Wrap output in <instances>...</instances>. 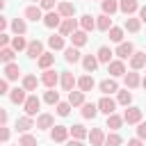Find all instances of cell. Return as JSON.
I'll use <instances>...</instances> for the list:
<instances>
[{
    "instance_id": "cell-1",
    "label": "cell",
    "mask_w": 146,
    "mask_h": 146,
    "mask_svg": "<svg viewBox=\"0 0 146 146\" xmlns=\"http://www.w3.org/2000/svg\"><path fill=\"white\" fill-rule=\"evenodd\" d=\"M23 110H25L27 116H36V112L41 110V98L36 94H27V98L23 103Z\"/></svg>"
},
{
    "instance_id": "cell-2",
    "label": "cell",
    "mask_w": 146,
    "mask_h": 146,
    "mask_svg": "<svg viewBox=\"0 0 146 146\" xmlns=\"http://www.w3.org/2000/svg\"><path fill=\"white\" fill-rule=\"evenodd\" d=\"M43 87H48V89H55L57 84H59V73L55 71V68H46L43 73H41V80H39Z\"/></svg>"
},
{
    "instance_id": "cell-3",
    "label": "cell",
    "mask_w": 146,
    "mask_h": 146,
    "mask_svg": "<svg viewBox=\"0 0 146 146\" xmlns=\"http://www.w3.org/2000/svg\"><path fill=\"white\" fill-rule=\"evenodd\" d=\"M139 121H141V107L128 105L125 112H123V123H128V125H137Z\"/></svg>"
},
{
    "instance_id": "cell-4",
    "label": "cell",
    "mask_w": 146,
    "mask_h": 146,
    "mask_svg": "<svg viewBox=\"0 0 146 146\" xmlns=\"http://www.w3.org/2000/svg\"><path fill=\"white\" fill-rule=\"evenodd\" d=\"M50 139H52L55 144H64V141L68 139V125H62V123L52 125V128H50Z\"/></svg>"
},
{
    "instance_id": "cell-5",
    "label": "cell",
    "mask_w": 146,
    "mask_h": 146,
    "mask_svg": "<svg viewBox=\"0 0 146 146\" xmlns=\"http://www.w3.org/2000/svg\"><path fill=\"white\" fill-rule=\"evenodd\" d=\"M57 30H59V34H62V36H71V34L78 30V21H75L73 16H71V18H62V23H59V27H57Z\"/></svg>"
},
{
    "instance_id": "cell-6",
    "label": "cell",
    "mask_w": 146,
    "mask_h": 146,
    "mask_svg": "<svg viewBox=\"0 0 146 146\" xmlns=\"http://www.w3.org/2000/svg\"><path fill=\"white\" fill-rule=\"evenodd\" d=\"M132 52H135V43H132V41H121V43L116 46V50H114V55H116L119 59H130Z\"/></svg>"
},
{
    "instance_id": "cell-7",
    "label": "cell",
    "mask_w": 146,
    "mask_h": 146,
    "mask_svg": "<svg viewBox=\"0 0 146 146\" xmlns=\"http://www.w3.org/2000/svg\"><path fill=\"white\" fill-rule=\"evenodd\" d=\"M55 11H57L62 18H71V16H75V5L68 2V0H62V2H57Z\"/></svg>"
},
{
    "instance_id": "cell-8",
    "label": "cell",
    "mask_w": 146,
    "mask_h": 146,
    "mask_svg": "<svg viewBox=\"0 0 146 146\" xmlns=\"http://www.w3.org/2000/svg\"><path fill=\"white\" fill-rule=\"evenodd\" d=\"M43 52V43L39 41V39H32V41H27V48H25V55L30 57V59H39V55Z\"/></svg>"
},
{
    "instance_id": "cell-9",
    "label": "cell",
    "mask_w": 146,
    "mask_h": 146,
    "mask_svg": "<svg viewBox=\"0 0 146 146\" xmlns=\"http://www.w3.org/2000/svg\"><path fill=\"white\" fill-rule=\"evenodd\" d=\"M75 82H78V78H75L71 71H62V73H59V84H62V89H64V91L75 89Z\"/></svg>"
},
{
    "instance_id": "cell-10",
    "label": "cell",
    "mask_w": 146,
    "mask_h": 146,
    "mask_svg": "<svg viewBox=\"0 0 146 146\" xmlns=\"http://www.w3.org/2000/svg\"><path fill=\"white\" fill-rule=\"evenodd\" d=\"M96 107H98V112H103V114L107 116V114H112V112L116 110V100L110 98V96H103V98L96 103Z\"/></svg>"
},
{
    "instance_id": "cell-11",
    "label": "cell",
    "mask_w": 146,
    "mask_h": 146,
    "mask_svg": "<svg viewBox=\"0 0 146 146\" xmlns=\"http://www.w3.org/2000/svg\"><path fill=\"white\" fill-rule=\"evenodd\" d=\"M41 21H43V25H46L48 30H55V27H59V23H62V16H59V14L52 9V11H46Z\"/></svg>"
},
{
    "instance_id": "cell-12",
    "label": "cell",
    "mask_w": 146,
    "mask_h": 146,
    "mask_svg": "<svg viewBox=\"0 0 146 146\" xmlns=\"http://www.w3.org/2000/svg\"><path fill=\"white\" fill-rule=\"evenodd\" d=\"M107 73H110V78H121V75L125 73L123 59H112V62L107 64Z\"/></svg>"
},
{
    "instance_id": "cell-13",
    "label": "cell",
    "mask_w": 146,
    "mask_h": 146,
    "mask_svg": "<svg viewBox=\"0 0 146 146\" xmlns=\"http://www.w3.org/2000/svg\"><path fill=\"white\" fill-rule=\"evenodd\" d=\"M5 80L7 82H14V80H18L21 78V66L16 64V62H9V64H5Z\"/></svg>"
},
{
    "instance_id": "cell-14",
    "label": "cell",
    "mask_w": 146,
    "mask_h": 146,
    "mask_svg": "<svg viewBox=\"0 0 146 146\" xmlns=\"http://www.w3.org/2000/svg\"><path fill=\"white\" fill-rule=\"evenodd\" d=\"M98 89H100L103 96H112V94L119 91V82H116L114 78H107V80H103V82L98 84Z\"/></svg>"
},
{
    "instance_id": "cell-15",
    "label": "cell",
    "mask_w": 146,
    "mask_h": 146,
    "mask_svg": "<svg viewBox=\"0 0 146 146\" xmlns=\"http://www.w3.org/2000/svg\"><path fill=\"white\" fill-rule=\"evenodd\" d=\"M52 125H55V116H52V114L43 112V114H39V116H36V123H34V128H39V130H50Z\"/></svg>"
},
{
    "instance_id": "cell-16",
    "label": "cell",
    "mask_w": 146,
    "mask_h": 146,
    "mask_svg": "<svg viewBox=\"0 0 146 146\" xmlns=\"http://www.w3.org/2000/svg\"><path fill=\"white\" fill-rule=\"evenodd\" d=\"M87 139H89L91 146H103V141H105V130H103V128H91V130L87 132Z\"/></svg>"
},
{
    "instance_id": "cell-17",
    "label": "cell",
    "mask_w": 146,
    "mask_h": 146,
    "mask_svg": "<svg viewBox=\"0 0 146 146\" xmlns=\"http://www.w3.org/2000/svg\"><path fill=\"white\" fill-rule=\"evenodd\" d=\"M75 87L80 89V91H91L94 87H96V80H94V75L91 73H87V75H82V78H78V82H75Z\"/></svg>"
},
{
    "instance_id": "cell-18",
    "label": "cell",
    "mask_w": 146,
    "mask_h": 146,
    "mask_svg": "<svg viewBox=\"0 0 146 146\" xmlns=\"http://www.w3.org/2000/svg\"><path fill=\"white\" fill-rule=\"evenodd\" d=\"M137 9H139V2L137 0H119V11L121 14L132 16V14H137Z\"/></svg>"
},
{
    "instance_id": "cell-19",
    "label": "cell",
    "mask_w": 146,
    "mask_h": 146,
    "mask_svg": "<svg viewBox=\"0 0 146 146\" xmlns=\"http://www.w3.org/2000/svg\"><path fill=\"white\" fill-rule=\"evenodd\" d=\"M123 82H125V89H137L139 82H141V78H139L137 71H125L123 73Z\"/></svg>"
},
{
    "instance_id": "cell-20",
    "label": "cell",
    "mask_w": 146,
    "mask_h": 146,
    "mask_svg": "<svg viewBox=\"0 0 146 146\" xmlns=\"http://www.w3.org/2000/svg\"><path fill=\"white\" fill-rule=\"evenodd\" d=\"M25 98H27V91H25L23 87H14V89H9V100H11L14 105H23Z\"/></svg>"
},
{
    "instance_id": "cell-21",
    "label": "cell",
    "mask_w": 146,
    "mask_h": 146,
    "mask_svg": "<svg viewBox=\"0 0 146 146\" xmlns=\"http://www.w3.org/2000/svg\"><path fill=\"white\" fill-rule=\"evenodd\" d=\"M32 128H34V119H32V116L25 114V116H18V119H16V130H18L21 135H23V132H30Z\"/></svg>"
},
{
    "instance_id": "cell-22",
    "label": "cell",
    "mask_w": 146,
    "mask_h": 146,
    "mask_svg": "<svg viewBox=\"0 0 146 146\" xmlns=\"http://www.w3.org/2000/svg\"><path fill=\"white\" fill-rule=\"evenodd\" d=\"M78 25H80V30H84V32H94V30H96V16L84 14V16H80Z\"/></svg>"
},
{
    "instance_id": "cell-23",
    "label": "cell",
    "mask_w": 146,
    "mask_h": 146,
    "mask_svg": "<svg viewBox=\"0 0 146 146\" xmlns=\"http://www.w3.org/2000/svg\"><path fill=\"white\" fill-rule=\"evenodd\" d=\"M144 64H146V52L135 50V52L130 55V68H132V71H139V68H144Z\"/></svg>"
},
{
    "instance_id": "cell-24",
    "label": "cell",
    "mask_w": 146,
    "mask_h": 146,
    "mask_svg": "<svg viewBox=\"0 0 146 146\" xmlns=\"http://www.w3.org/2000/svg\"><path fill=\"white\" fill-rule=\"evenodd\" d=\"M25 18L27 21H41L43 18V9L39 7V5H30V7H25Z\"/></svg>"
},
{
    "instance_id": "cell-25",
    "label": "cell",
    "mask_w": 146,
    "mask_h": 146,
    "mask_svg": "<svg viewBox=\"0 0 146 146\" xmlns=\"http://www.w3.org/2000/svg\"><path fill=\"white\" fill-rule=\"evenodd\" d=\"M52 64H55V55H52V52H41V55H39V59H36V66H39L41 71L52 68Z\"/></svg>"
},
{
    "instance_id": "cell-26",
    "label": "cell",
    "mask_w": 146,
    "mask_h": 146,
    "mask_svg": "<svg viewBox=\"0 0 146 146\" xmlns=\"http://www.w3.org/2000/svg\"><path fill=\"white\" fill-rule=\"evenodd\" d=\"M82 110H80V114H82V119H96L98 116V107H96V103H82L80 105Z\"/></svg>"
},
{
    "instance_id": "cell-27",
    "label": "cell",
    "mask_w": 146,
    "mask_h": 146,
    "mask_svg": "<svg viewBox=\"0 0 146 146\" xmlns=\"http://www.w3.org/2000/svg\"><path fill=\"white\" fill-rule=\"evenodd\" d=\"M123 125V116H119L116 112H112V114H107V121H105V128H110L112 132H116L119 128Z\"/></svg>"
},
{
    "instance_id": "cell-28",
    "label": "cell",
    "mask_w": 146,
    "mask_h": 146,
    "mask_svg": "<svg viewBox=\"0 0 146 146\" xmlns=\"http://www.w3.org/2000/svg\"><path fill=\"white\" fill-rule=\"evenodd\" d=\"M112 48L110 46H100L98 48V52H96V59H98V64H110L112 62Z\"/></svg>"
},
{
    "instance_id": "cell-29",
    "label": "cell",
    "mask_w": 146,
    "mask_h": 146,
    "mask_svg": "<svg viewBox=\"0 0 146 146\" xmlns=\"http://www.w3.org/2000/svg\"><path fill=\"white\" fill-rule=\"evenodd\" d=\"M80 62H82V68H84V73H94V71L98 68V59H96V55H84Z\"/></svg>"
},
{
    "instance_id": "cell-30",
    "label": "cell",
    "mask_w": 146,
    "mask_h": 146,
    "mask_svg": "<svg viewBox=\"0 0 146 146\" xmlns=\"http://www.w3.org/2000/svg\"><path fill=\"white\" fill-rule=\"evenodd\" d=\"M82 103H84V91L71 89V91H68V105H71V107H80Z\"/></svg>"
},
{
    "instance_id": "cell-31",
    "label": "cell",
    "mask_w": 146,
    "mask_h": 146,
    "mask_svg": "<svg viewBox=\"0 0 146 146\" xmlns=\"http://www.w3.org/2000/svg\"><path fill=\"white\" fill-rule=\"evenodd\" d=\"M87 32L84 30H75L73 34H71V46H75V48H82L84 43H87Z\"/></svg>"
},
{
    "instance_id": "cell-32",
    "label": "cell",
    "mask_w": 146,
    "mask_h": 146,
    "mask_svg": "<svg viewBox=\"0 0 146 146\" xmlns=\"http://www.w3.org/2000/svg\"><path fill=\"white\" fill-rule=\"evenodd\" d=\"M64 59L68 62V64H75V62H80L82 57H80V48H75V46H68V48H64Z\"/></svg>"
},
{
    "instance_id": "cell-33",
    "label": "cell",
    "mask_w": 146,
    "mask_h": 146,
    "mask_svg": "<svg viewBox=\"0 0 146 146\" xmlns=\"http://www.w3.org/2000/svg\"><path fill=\"white\" fill-rule=\"evenodd\" d=\"M87 132H89V130H87L82 123H73V125H68V135H71L73 139H84Z\"/></svg>"
},
{
    "instance_id": "cell-34",
    "label": "cell",
    "mask_w": 146,
    "mask_h": 146,
    "mask_svg": "<svg viewBox=\"0 0 146 146\" xmlns=\"http://www.w3.org/2000/svg\"><path fill=\"white\" fill-rule=\"evenodd\" d=\"M112 27V16H107V14H100V16H96V30H100V32H107Z\"/></svg>"
},
{
    "instance_id": "cell-35",
    "label": "cell",
    "mask_w": 146,
    "mask_h": 146,
    "mask_svg": "<svg viewBox=\"0 0 146 146\" xmlns=\"http://www.w3.org/2000/svg\"><path fill=\"white\" fill-rule=\"evenodd\" d=\"M123 30H128V32L137 34V32L141 30V21H139V18H135V16H128V18H125V23H123Z\"/></svg>"
},
{
    "instance_id": "cell-36",
    "label": "cell",
    "mask_w": 146,
    "mask_h": 146,
    "mask_svg": "<svg viewBox=\"0 0 146 146\" xmlns=\"http://www.w3.org/2000/svg\"><path fill=\"white\" fill-rule=\"evenodd\" d=\"M25 91H36V87H39V80H36V75H32V73H27V75H23V84H21Z\"/></svg>"
},
{
    "instance_id": "cell-37",
    "label": "cell",
    "mask_w": 146,
    "mask_h": 146,
    "mask_svg": "<svg viewBox=\"0 0 146 146\" xmlns=\"http://www.w3.org/2000/svg\"><path fill=\"white\" fill-rule=\"evenodd\" d=\"M130 103H132V94H130V89H119V91H116V105L128 107Z\"/></svg>"
},
{
    "instance_id": "cell-38",
    "label": "cell",
    "mask_w": 146,
    "mask_h": 146,
    "mask_svg": "<svg viewBox=\"0 0 146 146\" xmlns=\"http://www.w3.org/2000/svg\"><path fill=\"white\" fill-rule=\"evenodd\" d=\"M100 9H103V14L112 16L119 11V0H100Z\"/></svg>"
},
{
    "instance_id": "cell-39",
    "label": "cell",
    "mask_w": 146,
    "mask_h": 146,
    "mask_svg": "<svg viewBox=\"0 0 146 146\" xmlns=\"http://www.w3.org/2000/svg\"><path fill=\"white\" fill-rule=\"evenodd\" d=\"M9 43H11V48H14L16 52H21V50H25V48H27V41H25V34H14Z\"/></svg>"
},
{
    "instance_id": "cell-40",
    "label": "cell",
    "mask_w": 146,
    "mask_h": 146,
    "mask_svg": "<svg viewBox=\"0 0 146 146\" xmlns=\"http://www.w3.org/2000/svg\"><path fill=\"white\" fill-rule=\"evenodd\" d=\"M14 57H16V50L11 46L0 48V64H9V62H14Z\"/></svg>"
},
{
    "instance_id": "cell-41",
    "label": "cell",
    "mask_w": 146,
    "mask_h": 146,
    "mask_svg": "<svg viewBox=\"0 0 146 146\" xmlns=\"http://www.w3.org/2000/svg\"><path fill=\"white\" fill-rule=\"evenodd\" d=\"M48 46H50V50H64V48H66L62 34H52V36H48Z\"/></svg>"
},
{
    "instance_id": "cell-42",
    "label": "cell",
    "mask_w": 146,
    "mask_h": 146,
    "mask_svg": "<svg viewBox=\"0 0 146 146\" xmlns=\"http://www.w3.org/2000/svg\"><path fill=\"white\" fill-rule=\"evenodd\" d=\"M11 32H14V34H25V32H27L25 18H14V21H11Z\"/></svg>"
},
{
    "instance_id": "cell-43",
    "label": "cell",
    "mask_w": 146,
    "mask_h": 146,
    "mask_svg": "<svg viewBox=\"0 0 146 146\" xmlns=\"http://www.w3.org/2000/svg\"><path fill=\"white\" fill-rule=\"evenodd\" d=\"M107 36H110V41H114V43H121V41H123V27H116V25H112V27L107 30Z\"/></svg>"
},
{
    "instance_id": "cell-44",
    "label": "cell",
    "mask_w": 146,
    "mask_h": 146,
    "mask_svg": "<svg viewBox=\"0 0 146 146\" xmlns=\"http://www.w3.org/2000/svg\"><path fill=\"white\" fill-rule=\"evenodd\" d=\"M121 144H123V139H121L119 132H110V135H105L103 146H121Z\"/></svg>"
},
{
    "instance_id": "cell-45",
    "label": "cell",
    "mask_w": 146,
    "mask_h": 146,
    "mask_svg": "<svg viewBox=\"0 0 146 146\" xmlns=\"http://www.w3.org/2000/svg\"><path fill=\"white\" fill-rule=\"evenodd\" d=\"M43 103H48V105H57V103H59V91H55V89L43 91Z\"/></svg>"
},
{
    "instance_id": "cell-46",
    "label": "cell",
    "mask_w": 146,
    "mask_h": 146,
    "mask_svg": "<svg viewBox=\"0 0 146 146\" xmlns=\"http://www.w3.org/2000/svg\"><path fill=\"white\" fill-rule=\"evenodd\" d=\"M18 146H39V144H36V137H34V135L23 132V135H21V139H18Z\"/></svg>"
},
{
    "instance_id": "cell-47",
    "label": "cell",
    "mask_w": 146,
    "mask_h": 146,
    "mask_svg": "<svg viewBox=\"0 0 146 146\" xmlns=\"http://www.w3.org/2000/svg\"><path fill=\"white\" fill-rule=\"evenodd\" d=\"M55 112H57L59 116H68V114H71V105H68V100H59V103L55 105Z\"/></svg>"
},
{
    "instance_id": "cell-48",
    "label": "cell",
    "mask_w": 146,
    "mask_h": 146,
    "mask_svg": "<svg viewBox=\"0 0 146 146\" xmlns=\"http://www.w3.org/2000/svg\"><path fill=\"white\" fill-rule=\"evenodd\" d=\"M9 137H11L9 128H7V125H0V144H2V141H9Z\"/></svg>"
},
{
    "instance_id": "cell-49",
    "label": "cell",
    "mask_w": 146,
    "mask_h": 146,
    "mask_svg": "<svg viewBox=\"0 0 146 146\" xmlns=\"http://www.w3.org/2000/svg\"><path fill=\"white\" fill-rule=\"evenodd\" d=\"M39 7L46 9V11H52L55 9V0H39Z\"/></svg>"
},
{
    "instance_id": "cell-50",
    "label": "cell",
    "mask_w": 146,
    "mask_h": 146,
    "mask_svg": "<svg viewBox=\"0 0 146 146\" xmlns=\"http://www.w3.org/2000/svg\"><path fill=\"white\" fill-rule=\"evenodd\" d=\"M137 137L139 139H146V121H139L137 123Z\"/></svg>"
},
{
    "instance_id": "cell-51",
    "label": "cell",
    "mask_w": 146,
    "mask_h": 146,
    "mask_svg": "<svg viewBox=\"0 0 146 146\" xmlns=\"http://www.w3.org/2000/svg\"><path fill=\"white\" fill-rule=\"evenodd\" d=\"M5 94H9V82L5 78H0V96H5Z\"/></svg>"
},
{
    "instance_id": "cell-52",
    "label": "cell",
    "mask_w": 146,
    "mask_h": 146,
    "mask_svg": "<svg viewBox=\"0 0 146 146\" xmlns=\"http://www.w3.org/2000/svg\"><path fill=\"white\" fill-rule=\"evenodd\" d=\"M7 121H9V114L5 107H0V125H7Z\"/></svg>"
},
{
    "instance_id": "cell-53",
    "label": "cell",
    "mask_w": 146,
    "mask_h": 146,
    "mask_svg": "<svg viewBox=\"0 0 146 146\" xmlns=\"http://www.w3.org/2000/svg\"><path fill=\"white\" fill-rule=\"evenodd\" d=\"M9 41H11V36H7L5 32H0V48H5V46H9Z\"/></svg>"
},
{
    "instance_id": "cell-54",
    "label": "cell",
    "mask_w": 146,
    "mask_h": 146,
    "mask_svg": "<svg viewBox=\"0 0 146 146\" xmlns=\"http://www.w3.org/2000/svg\"><path fill=\"white\" fill-rule=\"evenodd\" d=\"M128 146H144V139H139V137H132V139H128Z\"/></svg>"
},
{
    "instance_id": "cell-55",
    "label": "cell",
    "mask_w": 146,
    "mask_h": 146,
    "mask_svg": "<svg viewBox=\"0 0 146 146\" xmlns=\"http://www.w3.org/2000/svg\"><path fill=\"white\" fill-rule=\"evenodd\" d=\"M137 14H139L137 18H139L141 23H146V7H139V9H137Z\"/></svg>"
},
{
    "instance_id": "cell-56",
    "label": "cell",
    "mask_w": 146,
    "mask_h": 146,
    "mask_svg": "<svg viewBox=\"0 0 146 146\" xmlns=\"http://www.w3.org/2000/svg\"><path fill=\"white\" fill-rule=\"evenodd\" d=\"M7 25H9V23H7V18L0 14V32H5V30H7Z\"/></svg>"
},
{
    "instance_id": "cell-57",
    "label": "cell",
    "mask_w": 146,
    "mask_h": 146,
    "mask_svg": "<svg viewBox=\"0 0 146 146\" xmlns=\"http://www.w3.org/2000/svg\"><path fill=\"white\" fill-rule=\"evenodd\" d=\"M66 146H84V144H82V139H71V141H66Z\"/></svg>"
},
{
    "instance_id": "cell-58",
    "label": "cell",
    "mask_w": 146,
    "mask_h": 146,
    "mask_svg": "<svg viewBox=\"0 0 146 146\" xmlns=\"http://www.w3.org/2000/svg\"><path fill=\"white\" fill-rule=\"evenodd\" d=\"M5 5H7V2H5V0H0V14H2V9H5Z\"/></svg>"
},
{
    "instance_id": "cell-59",
    "label": "cell",
    "mask_w": 146,
    "mask_h": 146,
    "mask_svg": "<svg viewBox=\"0 0 146 146\" xmlns=\"http://www.w3.org/2000/svg\"><path fill=\"white\" fill-rule=\"evenodd\" d=\"M139 84H141V87H144V89H146V78H144V80H141V82H139Z\"/></svg>"
},
{
    "instance_id": "cell-60",
    "label": "cell",
    "mask_w": 146,
    "mask_h": 146,
    "mask_svg": "<svg viewBox=\"0 0 146 146\" xmlns=\"http://www.w3.org/2000/svg\"><path fill=\"white\" fill-rule=\"evenodd\" d=\"M32 2H39V0H32Z\"/></svg>"
},
{
    "instance_id": "cell-61",
    "label": "cell",
    "mask_w": 146,
    "mask_h": 146,
    "mask_svg": "<svg viewBox=\"0 0 146 146\" xmlns=\"http://www.w3.org/2000/svg\"><path fill=\"white\" fill-rule=\"evenodd\" d=\"M144 68H146V64H144Z\"/></svg>"
},
{
    "instance_id": "cell-62",
    "label": "cell",
    "mask_w": 146,
    "mask_h": 146,
    "mask_svg": "<svg viewBox=\"0 0 146 146\" xmlns=\"http://www.w3.org/2000/svg\"><path fill=\"white\" fill-rule=\"evenodd\" d=\"M14 146H18V144H14Z\"/></svg>"
}]
</instances>
